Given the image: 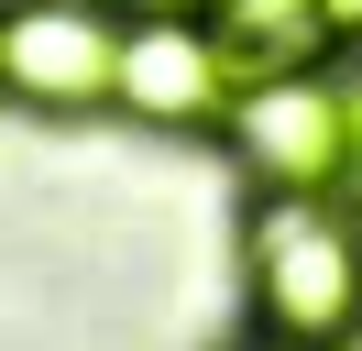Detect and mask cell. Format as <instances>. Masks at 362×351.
Segmentation results:
<instances>
[{"instance_id":"obj_9","label":"cell","mask_w":362,"mask_h":351,"mask_svg":"<svg viewBox=\"0 0 362 351\" xmlns=\"http://www.w3.org/2000/svg\"><path fill=\"white\" fill-rule=\"evenodd\" d=\"M242 351H296V340H274V329H252V340H242Z\"/></svg>"},{"instance_id":"obj_4","label":"cell","mask_w":362,"mask_h":351,"mask_svg":"<svg viewBox=\"0 0 362 351\" xmlns=\"http://www.w3.org/2000/svg\"><path fill=\"white\" fill-rule=\"evenodd\" d=\"M230 143L264 187H329L340 197V88L329 77H286V88H252L230 110Z\"/></svg>"},{"instance_id":"obj_3","label":"cell","mask_w":362,"mask_h":351,"mask_svg":"<svg viewBox=\"0 0 362 351\" xmlns=\"http://www.w3.org/2000/svg\"><path fill=\"white\" fill-rule=\"evenodd\" d=\"M110 110H132V121H154V132H230L242 77L220 66L209 22H132V44H121V99Z\"/></svg>"},{"instance_id":"obj_6","label":"cell","mask_w":362,"mask_h":351,"mask_svg":"<svg viewBox=\"0 0 362 351\" xmlns=\"http://www.w3.org/2000/svg\"><path fill=\"white\" fill-rule=\"evenodd\" d=\"M340 197H362V77L340 88Z\"/></svg>"},{"instance_id":"obj_2","label":"cell","mask_w":362,"mask_h":351,"mask_svg":"<svg viewBox=\"0 0 362 351\" xmlns=\"http://www.w3.org/2000/svg\"><path fill=\"white\" fill-rule=\"evenodd\" d=\"M121 44L132 22L99 0H11L0 11V88L23 110H110L121 99Z\"/></svg>"},{"instance_id":"obj_1","label":"cell","mask_w":362,"mask_h":351,"mask_svg":"<svg viewBox=\"0 0 362 351\" xmlns=\"http://www.w3.org/2000/svg\"><path fill=\"white\" fill-rule=\"evenodd\" d=\"M252 318L296 351H351L362 340V209H340L329 187H264L242 231Z\"/></svg>"},{"instance_id":"obj_7","label":"cell","mask_w":362,"mask_h":351,"mask_svg":"<svg viewBox=\"0 0 362 351\" xmlns=\"http://www.w3.org/2000/svg\"><path fill=\"white\" fill-rule=\"evenodd\" d=\"M318 22H329V55L362 66V0H318Z\"/></svg>"},{"instance_id":"obj_5","label":"cell","mask_w":362,"mask_h":351,"mask_svg":"<svg viewBox=\"0 0 362 351\" xmlns=\"http://www.w3.org/2000/svg\"><path fill=\"white\" fill-rule=\"evenodd\" d=\"M209 44H220V66L242 77V99L329 66V22H318V0H220Z\"/></svg>"},{"instance_id":"obj_8","label":"cell","mask_w":362,"mask_h":351,"mask_svg":"<svg viewBox=\"0 0 362 351\" xmlns=\"http://www.w3.org/2000/svg\"><path fill=\"white\" fill-rule=\"evenodd\" d=\"M99 11H121V22H198L209 0H99Z\"/></svg>"}]
</instances>
